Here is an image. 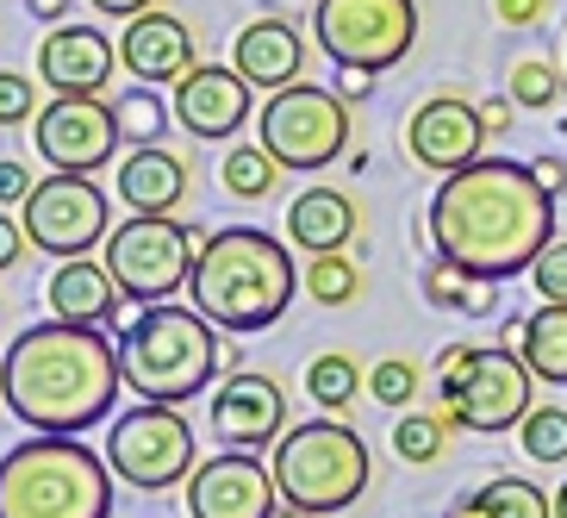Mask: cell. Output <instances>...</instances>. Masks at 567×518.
Returning a JSON list of instances; mask_svg holds the SVG:
<instances>
[{
    "instance_id": "1",
    "label": "cell",
    "mask_w": 567,
    "mask_h": 518,
    "mask_svg": "<svg viewBox=\"0 0 567 518\" xmlns=\"http://www.w3.org/2000/svg\"><path fill=\"white\" fill-rule=\"evenodd\" d=\"M424 232L443 263L474 282H512L555 244V194L536 182L530 163L481 156V163L443 175L424 206Z\"/></svg>"
},
{
    "instance_id": "2",
    "label": "cell",
    "mask_w": 567,
    "mask_h": 518,
    "mask_svg": "<svg viewBox=\"0 0 567 518\" xmlns=\"http://www.w3.org/2000/svg\"><path fill=\"white\" fill-rule=\"evenodd\" d=\"M118 387H125V363L106 325L44 318V325H25L0 356V400L32 431L82 437L113 413Z\"/></svg>"
},
{
    "instance_id": "3",
    "label": "cell",
    "mask_w": 567,
    "mask_h": 518,
    "mask_svg": "<svg viewBox=\"0 0 567 518\" xmlns=\"http://www.w3.org/2000/svg\"><path fill=\"white\" fill-rule=\"evenodd\" d=\"M293 294H300V263L281 237L256 232V225H225V232L200 237L187 301L218 332H268L293 306Z\"/></svg>"
},
{
    "instance_id": "4",
    "label": "cell",
    "mask_w": 567,
    "mask_h": 518,
    "mask_svg": "<svg viewBox=\"0 0 567 518\" xmlns=\"http://www.w3.org/2000/svg\"><path fill=\"white\" fill-rule=\"evenodd\" d=\"M113 463L75 437L32 431L0 456V518H106Z\"/></svg>"
},
{
    "instance_id": "5",
    "label": "cell",
    "mask_w": 567,
    "mask_h": 518,
    "mask_svg": "<svg viewBox=\"0 0 567 518\" xmlns=\"http://www.w3.org/2000/svg\"><path fill=\"white\" fill-rule=\"evenodd\" d=\"M225 356L231 351L218 344V325L194 306H144L118 337L125 387L137 400H163V406L200 400Z\"/></svg>"
},
{
    "instance_id": "6",
    "label": "cell",
    "mask_w": 567,
    "mask_h": 518,
    "mask_svg": "<svg viewBox=\"0 0 567 518\" xmlns=\"http://www.w3.org/2000/svg\"><path fill=\"white\" fill-rule=\"evenodd\" d=\"M268 468H275V487H281L287 512H312V518L355 506L362 487H368V475H374L362 431L337 425V418L287 425L281 444H275V456H268Z\"/></svg>"
},
{
    "instance_id": "7",
    "label": "cell",
    "mask_w": 567,
    "mask_h": 518,
    "mask_svg": "<svg viewBox=\"0 0 567 518\" xmlns=\"http://www.w3.org/2000/svg\"><path fill=\"white\" fill-rule=\"evenodd\" d=\"M530 363L505 344L493 351H467V344H450L443 351V413L455 418V431H481L499 437L517 431L524 413H530Z\"/></svg>"
},
{
    "instance_id": "8",
    "label": "cell",
    "mask_w": 567,
    "mask_h": 518,
    "mask_svg": "<svg viewBox=\"0 0 567 518\" xmlns=\"http://www.w3.org/2000/svg\"><path fill=\"white\" fill-rule=\"evenodd\" d=\"M200 237L206 232L175 225L168 213H132L125 225L106 232V268H113V282L125 287V301L168 306L187 287V275H194Z\"/></svg>"
},
{
    "instance_id": "9",
    "label": "cell",
    "mask_w": 567,
    "mask_h": 518,
    "mask_svg": "<svg viewBox=\"0 0 567 518\" xmlns=\"http://www.w3.org/2000/svg\"><path fill=\"white\" fill-rule=\"evenodd\" d=\"M256 144L281 169H331L337 156L350 151V101L337 88L318 82H293L281 94L262 101V119H256Z\"/></svg>"
},
{
    "instance_id": "10",
    "label": "cell",
    "mask_w": 567,
    "mask_h": 518,
    "mask_svg": "<svg viewBox=\"0 0 567 518\" xmlns=\"http://www.w3.org/2000/svg\"><path fill=\"white\" fill-rule=\"evenodd\" d=\"M312 38L337 69H393L417 44V0H318Z\"/></svg>"
},
{
    "instance_id": "11",
    "label": "cell",
    "mask_w": 567,
    "mask_h": 518,
    "mask_svg": "<svg viewBox=\"0 0 567 518\" xmlns=\"http://www.w3.org/2000/svg\"><path fill=\"white\" fill-rule=\"evenodd\" d=\"M106 463L125 487L137 494H163V487L187 481L194 475V425L182 418V406H163V400H137L132 413L113 418L106 431Z\"/></svg>"
},
{
    "instance_id": "12",
    "label": "cell",
    "mask_w": 567,
    "mask_h": 518,
    "mask_svg": "<svg viewBox=\"0 0 567 518\" xmlns=\"http://www.w3.org/2000/svg\"><path fill=\"white\" fill-rule=\"evenodd\" d=\"M19 225L32 237V251H51L56 263L101 251L106 232H113V225H106V187H94L87 175L51 169V175L32 187V201L19 206Z\"/></svg>"
},
{
    "instance_id": "13",
    "label": "cell",
    "mask_w": 567,
    "mask_h": 518,
    "mask_svg": "<svg viewBox=\"0 0 567 518\" xmlns=\"http://www.w3.org/2000/svg\"><path fill=\"white\" fill-rule=\"evenodd\" d=\"M118 144H125L118 113L101 94H56L32 119V151L51 169H63V175H94V169H106Z\"/></svg>"
},
{
    "instance_id": "14",
    "label": "cell",
    "mask_w": 567,
    "mask_h": 518,
    "mask_svg": "<svg viewBox=\"0 0 567 518\" xmlns=\"http://www.w3.org/2000/svg\"><path fill=\"white\" fill-rule=\"evenodd\" d=\"M187 518H275L281 487L256 450H218L187 475Z\"/></svg>"
},
{
    "instance_id": "15",
    "label": "cell",
    "mask_w": 567,
    "mask_h": 518,
    "mask_svg": "<svg viewBox=\"0 0 567 518\" xmlns=\"http://www.w3.org/2000/svg\"><path fill=\"white\" fill-rule=\"evenodd\" d=\"M206 425H213L218 450H268V444H281V431H287L281 382L256 375V368H237L231 382H218L213 406H206Z\"/></svg>"
},
{
    "instance_id": "16",
    "label": "cell",
    "mask_w": 567,
    "mask_h": 518,
    "mask_svg": "<svg viewBox=\"0 0 567 518\" xmlns=\"http://www.w3.org/2000/svg\"><path fill=\"white\" fill-rule=\"evenodd\" d=\"M405 151H412V163L436 169V175H455V169L481 163V151H486L481 106L455 101V94H431L405 119Z\"/></svg>"
},
{
    "instance_id": "17",
    "label": "cell",
    "mask_w": 567,
    "mask_h": 518,
    "mask_svg": "<svg viewBox=\"0 0 567 518\" xmlns=\"http://www.w3.org/2000/svg\"><path fill=\"white\" fill-rule=\"evenodd\" d=\"M250 106H256V88L225 63H194L175 82V119L194 138H213V144L244 132L250 125Z\"/></svg>"
},
{
    "instance_id": "18",
    "label": "cell",
    "mask_w": 567,
    "mask_h": 518,
    "mask_svg": "<svg viewBox=\"0 0 567 518\" xmlns=\"http://www.w3.org/2000/svg\"><path fill=\"white\" fill-rule=\"evenodd\" d=\"M118 69V44L101 26H51L38 44V82L51 94H106Z\"/></svg>"
},
{
    "instance_id": "19",
    "label": "cell",
    "mask_w": 567,
    "mask_h": 518,
    "mask_svg": "<svg viewBox=\"0 0 567 518\" xmlns=\"http://www.w3.org/2000/svg\"><path fill=\"white\" fill-rule=\"evenodd\" d=\"M118 63L132 69L137 82H182L187 69H194V32H187V19L163 13V7H151V13L125 19V38H118Z\"/></svg>"
},
{
    "instance_id": "20",
    "label": "cell",
    "mask_w": 567,
    "mask_h": 518,
    "mask_svg": "<svg viewBox=\"0 0 567 518\" xmlns=\"http://www.w3.org/2000/svg\"><path fill=\"white\" fill-rule=\"evenodd\" d=\"M231 69L256 94H281L306 75V38L287 19H250L231 44Z\"/></svg>"
},
{
    "instance_id": "21",
    "label": "cell",
    "mask_w": 567,
    "mask_h": 518,
    "mask_svg": "<svg viewBox=\"0 0 567 518\" xmlns=\"http://www.w3.org/2000/svg\"><path fill=\"white\" fill-rule=\"evenodd\" d=\"M44 301H51V318H69V325H113V313L125 306V287L113 282V268L106 263H94V256H69V263L51 268Z\"/></svg>"
},
{
    "instance_id": "22",
    "label": "cell",
    "mask_w": 567,
    "mask_h": 518,
    "mask_svg": "<svg viewBox=\"0 0 567 518\" xmlns=\"http://www.w3.org/2000/svg\"><path fill=\"white\" fill-rule=\"evenodd\" d=\"M113 194L132 213H175L187 201V163L163 144H144V151H125L118 156V175H113Z\"/></svg>"
},
{
    "instance_id": "23",
    "label": "cell",
    "mask_w": 567,
    "mask_h": 518,
    "mask_svg": "<svg viewBox=\"0 0 567 518\" xmlns=\"http://www.w3.org/2000/svg\"><path fill=\"white\" fill-rule=\"evenodd\" d=\"M355 225H362V213H355V201L343 194V187H306L300 201L287 206V237L300 244V251L324 256V251H343L355 237Z\"/></svg>"
},
{
    "instance_id": "24",
    "label": "cell",
    "mask_w": 567,
    "mask_h": 518,
    "mask_svg": "<svg viewBox=\"0 0 567 518\" xmlns=\"http://www.w3.org/2000/svg\"><path fill=\"white\" fill-rule=\"evenodd\" d=\"M517 356L530 363L536 382L567 387V306L543 301L530 318H517Z\"/></svg>"
},
{
    "instance_id": "25",
    "label": "cell",
    "mask_w": 567,
    "mask_h": 518,
    "mask_svg": "<svg viewBox=\"0 0 567 518\" xmlns=\"http://www.w3.org/2000/svg\"><path fill=\"white\" fill-rule=\"evenodd\" d=\"M450 518H555V494H543L524 475H493L455 506Z\"/></svg>"
},
{
    "instance_id": "26",
    "label": "cell",
    "mask_w": 567,
    "mask_h": 518,
    "mask_svg": "<svg viewBox=\"0 0 567 518\" xmlns=\"http://www.w3.org/2000/svg\"><path fill=\"white\" fill-rule=\"evenodd\" d=\"M218 182H225L231 201H268L275 182H281V163H275L262 144H237V151H225V163H218Z\"/></svg>"
},
{
    "instance_id": "27",
    "label": "cell",
    "mask_w": 567,
    "mask_h": 518,
    "mask_svg": "<svg viewBox=\"0 0 567 518\" xmlns=\"http://www.w3.org/2000/svg\"><path fill=\"white\" fill-rule=\"evenodd\" d=\"M355 387H368V375L355 368V356L343 351H324L306 363V394H312L324 413H343V406H355Z\"/></svg>"
},
{
    "instance_id": "28",
    "label": "cell",
    "mask_w": 567,
    "mask_h": 518,
    "mask_svg": "<svg viewBox=\"0 0 567 518\" xmlns=\"http://www.w3.org/2000/svg\"><path fill=\"white\" fill-rule=\"evenodd\" d=\"M300 282H306V294H312L318 306H350L355 294H362V268H355L343 251H324V256L306 263Z\"/></svg>"
},
{
    "instance_id": "29",
    "label": "cell",
    "mask_w": 567,
    "mask_h": 518,
    "mask_svg": "<svg viewBox=\"0 0 567 518\" xmlns=\"http://www.w3.org/2000/svg\"><path fill=\"white\" fill-rule=\"evenodd\" d=\"M450 413H405L400 425H393V450H400V463H436V456L450 450Z\"/></svg>"
},
{
    "instance_id": "30",
    "label": "cell",
    "mask_w": 567,
    "mask_h": 518,
    "mask_svg": "<svg viewBox=\"0 0 567 518\" xmlns=\"http://www.w3.org/2000/svg\"><path fill=\"white\" fill-rule=\"evenodd\" d=\"M517 444H524V456L543 463V468L567 463V406H530L524 425H517Z\"/></svg>"
},
{
    "instance_id": "31",
    "label": "cell",
    "mask_w": 567,
    "mask_h": 518,
    "mask_svg": "<svg viewBox=\"0 0 567 518\" xmlns=\"http://www.w3.org/2000/svg\"><path fill=\"white\" fill-rule=\"evenodd\" d=\"M424 301L450 306V313H486V282H474V275H462L455 263L436 256V263L424 268Z\"/></svg>"
},
{
    "instance_id": "32",
    "label": "cell",
    "mask_w": 567,
    "mask_h": 518,
    "mask_svg": "<svg viewBox=\"0 0 567 518\" xmlns=\"http://www.w3.org/2000/svg\"><path fill=\"white\" fill-rule=\"evenodd\" d=\"M113 113H118V132L132 138V151H144V144H163L168 113H163V101H156L151 88H132V94H118Z\"/></svg>"
},
{
    "instance_id": "33",
    "label": "cell",
    "mask_w": 567,
    "mask_h": 518,
    "mask_svg": "<svg viewBox=\"0 0 567 518\" xmlns=\"http://www.w3.org/2000/svg\"><path fill=\"white\" fill-rule=\"evenodd\" d=\"M512 101L517 106H561L567 101V69L543 63V57H524L512 69Z\"/></svg>"
},
{
    "instance_id": "34",
    "label": "cell",
    "mask_w": 567,
    "mask_h": 518,
    "mask_svg": "<svg viewBox=\"0 0 567 518\" xmlns=\"http://www.w3.org/2000/svg\"><path fill=\"white\" fill-rule=\"evenodd\" d=\"M368 400L374 406H393V413H412L417 400V368L405 356H386V363L368 368Z\"/></svg>"
},
{
    "instance_id": "35",
    "label": "cell",
    "mask_w": 567,
    "mask_h": 518,
    "mask_svg": "<svg viewBox=\"0 0 567 518\" xmlns=\"http://www.w3.org/2000/svg\"><path fill=\"white\" fill-rule=\"evenodd\" d=\"M530 287H536V301L567 306V237H555L549 251L530 263Z\"/></svg>"
},
{
    "instance_id": "36",
    "label": "cell",
    "mask_w": 567,
    "mask_h": 518,
    "mask_svg": "<svg viewBox=\"0 0 567 518\" xmlns=\"http://www.w3.org/2000/svg\"><path fill=\"white\" fill-rule=\"evenodd\" d=\"M38 113H44V106H38L32 75H13V69H0V125H32Z\"/></svg>"
},
{
    "instance_id": "37",
    "label": "cell",
    "mask_w": 567,
    "mask_h": 518,
    "mask_svg": "<svg viewBox=\"0 0 567 518\" xmlns=\"http://www.w3.org/2000/svg\"><path fill=\"white\" fill-rule=\"evenodd\" d=\"M32 169L25 163H13V156H0V206H25L32 201Z\"/></svg>"
},
{
    "instance_id": "38",
    "label": "cell",
    "mask_w": 567,
    "mask_h": 518,
    "mask_svg": "<svg viewBox=\"0 0 567 518\" xmlns=\"http://www.w3.org/2000/svg\"><path fill=\"white\" fill-rule=\"evenodd\" d=\"M25 244H32V237H25V225H19V219L7 213V206H0V275H7V268H13L19 256H25Z\"/></svg>"
},
{
    "instance_id": "39",
    "label": "cell",
    "mask_w": 567,
    "mask_h": 518,
    "mask_svg": "<svg viewBox=\"0 0 567 518\" xmlns=\"http://www.w3.org/2000/svg\"><path fill=\"white\" fill-rule=\"evenodd\" d=\"M493 13H499V26H536V19L549 13V0H493Z\"/></svg>"
},
{
    "instance_id": "40",
    "label": "cell",
    "mask_w": 567,
    "mask_h": 518,
    "mask_svg": "<svg viewBox=\"0 0 567 518\" xmlns=\"http://www.w3.org/2000/svg\"><path fill=\"white\" fill-rule=\"evenodd\" d=\"M94 13H106V19H137V13H151L156 0H87Z\"/></svg>"
},
{
    "instance_id": "41",
    "label": "cell",
    "mask_w": 567,
    "mask_h": 518,
    "mask_svg": "<svg viewBox=\"0 0 567 518\" xmlns=\"http://www.w3.org/2000/svg\"><path fill=\"white\" fill-rule=\"evenodd\" d=\"M536 182H543V187H549V194H561V187H567V163H561V156H536Z\"/></svg>"
},
{
    "instance_id": "42",
    "label": "cell",
    "mask_w": 567,
    "mask_h": 518,
    "mask_svg": "<svg viewBox=\"0 0 567 518\" xmlns=\"http://www.w3.org/2000/svg\"><path fill=\"white\" fill-rule=\"evenodd\" d=\"M368 88H374V69H343V75H337V94H343V101H362Z\"/></svg>"
},
{
    "instance_id": "43",
    "label": "cell",
    "mask_w": 567,
    "mask_h": 518,
    "mask_svg": "<svg viewBox=\"0 0 567 518\" xmlns=\"http://www.w3.org/2000/svg\"><path fill=\"white\" fill-rule=\"evenodd\" d=\"M481 119H486V138H493V132H512L517 106H512V101H486V106H481Z\"/></svg>"
},
{
    "instance_id": "44",
    "label": "cell",
    "mask_w": 567,
    "mask_h": 518,
    "mask_svg": "<svg viewBox=\"0 0 567 518\" xmlns=\"http://www.w3.org/2000/svg\"><path fill=\"white\" fill-rule=\"evenodd\" d=\"M25 7H32L44 26H63V13H69V0H25Z\"/></svg>"
},
{
    "instance_id": "45",
    "label": "cell",
    "mask_w": 567,
    "mask_h": 518,
    "mask_svg": "<svg viewBox=\"0 0 567 518\" xmlns=\"http://www.w3.org/2000/svg\"><path fill=\"white\" fill-rule=\"evenodd\" d=\"M555 518H567V481L555 487Z\"/></svg>"
},
{
    "instance_id": "46",
    "label": "cell",
    "mask_w": 567,
    "mask_h": 518,
    "mask_svg": "<svg viewBox=\"0 0 567 518\" xmlns=\"http://www.w3.org/2000/svg\"><path fill=\"white\" fill-rule=\"evenodd\" d=\"M287 518H312V512H287Z\"/></svg>"
},
{
    "instance_id": "47",
    "label": "cell",
    "mask_w": 567,
    "mask_h": 518,
    "mask_svg": "<svg viewBox=\"0 0 567 518\" xmlns=\"http://www.w3.org/2000/svg\"><path fill=\"white\" fill-rule=\"evenodd\" d=\"M561 57H567V38H561Z\"/></svg>"
}]
</instances>
